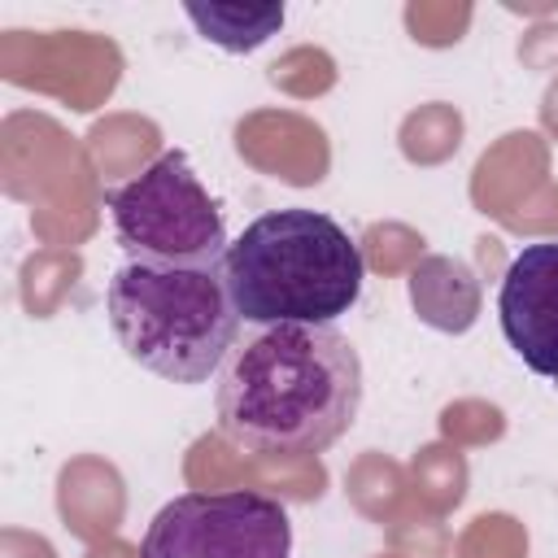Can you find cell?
I'll list each match as a JSON object with an SVG mask.
<instances>
[{
	"mask_svg": "<svg viewBox=\"0 0 558 558\" xmlns=\"http://www.w3.org/2000/svg\"><path fill=\"white\" fill-rule=\"evenodd\" d=\"M218 432L253 458H314L362 405V357L336 327H262L218 375Z\"/></svg>",
	"mask_w": 558,
	"mask_h": 558,
	"instance_id": "cell-1",
	"label": "cell"
},
{
	"mask_svg": "<svg viewBox=\"0 0 558 558\" xmlns=\"http://www.w3.org/2000/svg\"><path fill=\"white\" fill-rule=\"evenodd\" d=\"M240 323L331 327L362 296L366 262L357 240L318 209H270L253 218L222 257Z\"/></svg>",
	"mask_w": 558,
	"mask_h": 558,
	"instance_id": "cell-2",
	"label": "cell"
},
{
	"mask_svg": "<svg viewBox=\"0 0 558 558\" xmlns=\"http://www.w3.org/2000/svg\"><path fill=\"white\" fill-rule=\"evenodd\" d=\"M105 314L126 357L166 384H205L240 331L222 266L122 262L105 288Z\"/></svg>",
	"mask_w": 558,
	"mask_h": 558,
	"instance_id": "cell-3",
	"label": "cell"
},
{
	"mask_svg": "<svg viewBox=\"0 0 558 558\" xmlns=\"http://www.w3.org/2000/svg\"><path fill=\"white\" fill-rule=\"evenodd\" d=\"M113 235L126 262L144 266H222L231 240L218 201L196 179L187 153L170 148L135 179L109 192Z\"/></svg>",
	"mask_w": 558,
	"mask_h": 558,
	"instance_id": "cell-4",
	"label": "cell"
},
{
	"mask_svg": "<svg viewBox=\"0 0 558 558\" xmlns=\"http://www.w3.org/2000/svg\"><path fill=\"white\" fill-rule=\"evenodd\" d=\"M140 558H292V519L257 488L179 493L153 514Z\"/></svg>",
	"mask_w": 558,
	"mask_h": 558,
	"instance_id": "cell-5",
	"label": "cell"
},
{
	"mask_svg": "<svg viewBox=\"0 0 558 558\" xmlns=\"http://www.w3.org/2000/svg\"><path fill=\"white\" fill-rule=\"evenodd\" d=\"M497 323L519 362L558 384V240L523 244L497 288Z\"/></svg>",
	"mask_w": 558,
	"mask_h": 558,
	"instance_id": "cell-6",
	"label": "cell"
},
{
	"mask_svg": "<svg viewBox=\"0 0 558 558\" xmlns=\"http://www.w3.org/2000/svg\"><path fill=\"white\" fill-rule=\"evenodd\" d=\"M187 17L209 44L253 52L283 26V4H187Z\"/></svg>",
	"mask_w": 558,
	"mask_h": 558,
	"instance_id": "cell-7",
	"label": "cell"
}]
</instances>
